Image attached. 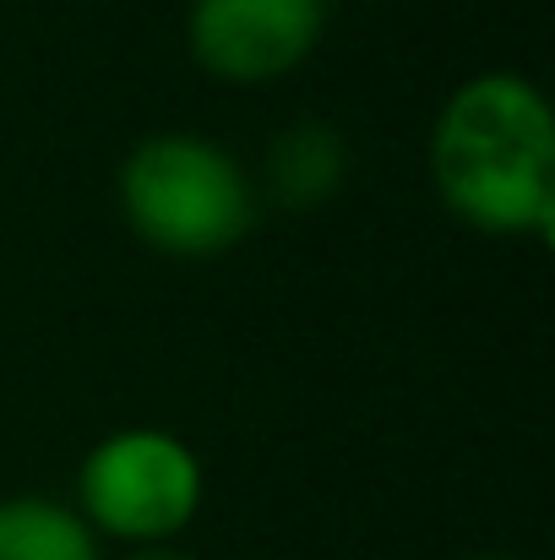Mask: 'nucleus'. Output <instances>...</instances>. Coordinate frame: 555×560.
I'll return each instance as SVG.
<instances>
[{
    "instance_id": "obj_1",
    "label": "nucleus",
    "mask_w": 555,
    "mask_h": 560,
    "mask_svg": "<svg viewBox=\"0 0 555 560\" xmlns=\"http://www.w3.org/2000/svg\"><path fill=\"white\" fill-rule=\"evenodd\" d=\"M436 186L479 229H529L555 223V120L534 82L512 71H485L463 82L430 137Z\"/></svg>"
},
{
    "instance_id": "obj_2",
    "label": "nucleus",
    "mask_w": 555,
    "mask_h": 560,
    "mask_svg": "<svg viewBox=\"0 0 555 560\" xmlns=\"http://www.w3.org/2000/svg\"><path fill=\"white\" fill-rule=\"evenodd\" d=\"M120 201L137 234L175 256L223 250L251 229L240 164L201 137H148L120 170Z\"/></svg>"
},
{
    "instance_id": "obj_3",
    "label": "nucleus",
    "mask_w": 555,
    "mask_h": 560,
    "mask_svg": "<svg viewBox=\"0 0 555 560\" xmlns=\"http://www.w3.org/2000/svg\"><path fill=\"white\" fill-rule=\"evenodd\" d=\"M201 501V463L170 430H120L82 463V506L120 539H164Z\"/></svg>"
},
{
    "instance_id": "obj_4",
    "label": "nucleus",
    "mask_w": 555,
    "mask_h": 560,
    "mask_svg": "<svg viewBox=\"0 0 555 560\" xmlns=\"http://www.w3.org/2000/svg\"><path fill=\"white\" fill-rule=\"evenodd\" d=\"M327 0H196L190 49L207 71L262 82L311 55L322 38Z\"/></svg>"
},
{
    "instance_id": "obj_5",
    "label": "nucleus",
    "mask_w": 555,
    "mask_h": 560,
    "mask_svg": "<svg viewBox=\"0 0 555 560\" xmlns=\"http://www.w3.org/2000/svg\"><path fill=\"white\" fill-rule=\"evenodd\" d=\"M0 560H99L88 523L55 501H0Z\"/></svg>"
},
{
    "instance_id": "obj_6",
    "label": "nucleus",
    "mask_w": 555,
    "mask_h": 560,
    "mask_svg": "<svg viewBox=\"0 0 555 560\" xmlns=\"http://www.w3.org/2000/svg\"><path fill=\"white\" fill-rule=\"evenodd\" d=\"M344 137L327 131V126H294L273 142V159H267V175L284 201H322L327 190L344 180Z\"/></svg>"
},
{
    "instance_id": "obj_7",
    "label": "nucleus",
    "mask_w": 555,
    "mask_h": 560,
    "mask_svg": "<svg viewBox=\"0 0 555 560\" xmlns=\"http://www.w3.org/2000/svg\"><path fill=\"white\" fill-rule=\"evenodd\" d=\"M131 560H181V556H170V550H142V556H131Z\"/></svg>"
}]
</instances>
